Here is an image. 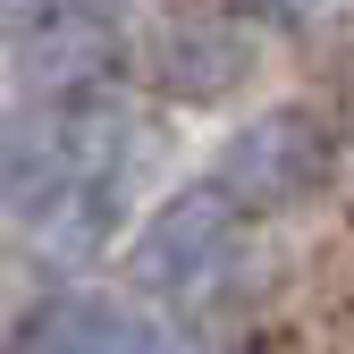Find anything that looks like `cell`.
<instances>
[{
  "instance_id": "6da1fadb",
  "label": "cell",
  "mask_w": 354,
  "mask_h": 354,
  "mask_svg": "<svg viewBox=\"0 0 354 354\" xmlns=\"http://www.w3.org/2000/svg\"><path fill=\"white\" fill-rule=\"evenodd\" d=\"M329 169H337V144L313 110H261L228 136V160L211 186L236 211H295L329 186Z\"/></svg>"
},
{
  "instance_id": "277c9868",
  "label": "cell",
  "mask_w": 354,
  "mask_h": 354,
  "mask_svg": "<svg viewBox=\"0 0 354 354\" xmlns=\"http://www.w3.org/2000/svg\"><path fill=\"white\" fill-rule=\"evenodd\" d=\"M26 354H160V329H152L144 313H118V304L59 295V304L34 313Z\"/></svg>"
},
{
  "instance_id": "8992f818",
  "label": "cell",
  "mask_w": 354,
  "mask_h": 354,
  "mask_svg": "<svg viewBox=\"0 0 354 354\" xmlns=\"http://www.w3.org/2000/svg\"><path fill=\"white\" fill-rule=\"evenodd\" d=\"M17 9H26V17H42V9H59V0H17Z\"/></svg>"
},
{
  "instance_id": "52a82bcc",
  "label": "cell",
  "mask_w": 354,
  "mask_h": 354,
  "mask_svg": "<svg viewBox=\"0 0 354 354\" xmlns=\"http://www.w3.org/2000/svg\"><path fill=\"white\" fill-rule=\"evenodd\" d=\"M0 287H9V270H0Z\"/></svg>"
},
{
  "instance_id": "7a4b0ae2",
  "label": "cell",
  "mask_w": 354,
  "mask_h": 354,
  "mask_svg": "<svg viewBox=\"0 0 354 354\" xmlns=\"http://www.w3.org/2000/svg\"><path fill=\"white\" fill-rule=\"evenodd\" d=\"M236 219H245V211L219 194V186H186V194H169V203L144 219L136 253H127V279H136V287H152V295L194 287L203 270H219V261H228Z\"/></svg>"
},
{
  "instance_id": "3957f363",
  "label": "cell",
  "mask_w": 354,
  "mask_h": 354,
  "mask_svg": "<svg viewBox=\"0 0 354 354\" xmlns=\"http://www.w3.org/2000/svg\"><path fill=\"white\" fill-rule=\"evenodd\" d=\"M152 76H160V93H177V102H219L228 84L253 76V42L236 26H219V17H194V26L160 34Z\"/></svg>"
},
{
  "instance_id": "5b68a950",
  "label": "cell",
  "mask_w": 354,
  "mask_h": 354,
  "mask_svg": "<svg viewBox=\"0 0 354 354\" xmlns=\"http://www.w3.org/2000/svg\"><path fill=\"white\" fill-rule=\"evenodd\" d=\"M102 211H110V203H102L93 186H68V194H51V203L34 211V245L51 253V261H84V253L102 245V228H110Z\"/></svg>"
}]
</instances>
